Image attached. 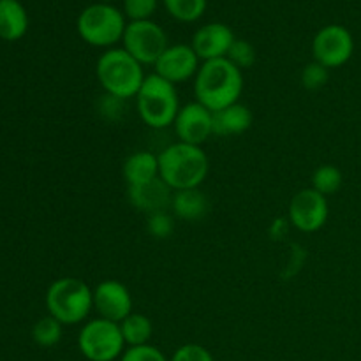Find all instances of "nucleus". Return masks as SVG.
Returning a JSON list of instances; mask_svg holds the SVG:
<instances>
[{
  "label": "nucleus",
  "instance_id": "nucleus-22",
  "mask_svg": "<svg viewBox=\"0 0 361 361\" xmlns=\"http://www.w3.org/2000/svg\"><path fill=\"white\" fill-rule=\"evenodd\" d=\"M63 324L48 314L46 317L39 319L32 328V338L41 348H53L62 341Z\"/></svg>",
  "mask_w": 361,
  "mask_h": 361
},
{
  "label": "nucleus",
  "instance_id": "nucleus-6",
  "mask_svg": "<svg viewBox=\"0 0 361 361\" xmlns=\"http://www.w3.org/2000/svg\"><path fill=\"white\" fill-rule=\"evenodd\" d=\"M126 16L111 4L99 2L81 11L76 21V30L87 44L94 48L111 49L122 41L126 32Z\"/></svg>",
  "mask_w": 361,
  "mask_h": 361
},
{
  "label": "nucleus",
  "instance_id": "nucleus-21",
  "mask_svg": "<svg viewBox=\"0 0 361 361\" xmlns=\"http://www.w3.org/2000/svg\"><path fill=\"white\" fill-rule=\"evenodd\" d=\"M344 183V176L342 171L334 164H323L314 171L312 175V189L317 190L323 196H331V194L338 192Z\"/></svg>",
  "mask_w": 361,
  "mask_h": 361
},
{
  "label": "nucleus",
  "instance_id": "nucleus-3",
  "mask_svg": "<svg viewBox=\"0 0 361 361\" xmlns=\"http://www.w3.org/2000/svg\"><path fill=\"white\" fill-rule=\"evenodd\" d=\"M95 76L106 94L122 101L136 97L147 78L143 66L123 48L106 49L95 63Z\"/></svg>",
  "mask_w": 361,
  "mask_h": 361
},
{
  "label": "nucleus",
  "instance_id": "nucleus-30",
  "mask_svg": "<svg viewBox=\"0 0 361 361\" xmlns=\"http://www.w3.org/2000/svg\"><path fill=\"white\" fill-rule=\"evenodd\" d=\"M101 2H104V4H109V2H113V0H101Z\"/></svg>",
  "mask_w": 361,
  "mask_h": 361
},
{
  "label": "nucleus",
  "instance_id": "nucleus-25",
  "mask_svg": "<svg viewBox=\"0 0 361 361\" xmlns=\"http://www.w3.org/2000/svg\"><path fill=\"white\" fill-rule=\"evenodd\" d=\"M148 235L157 240H166L175 231V219L168 212H155L148 215L147 221Z\"/></svg>",
  "mask_w": 361,
  "mask_h": 361
},
{
  "label": "nucleus",
  "instance_id": "nucleus-16",
  "mask_svg": "<svg viewBox=\"0 0 361 361\" xmlns=\"http://www.w3.org/2000/svg\"><path fill=\"white\" fill-rule=\"evenodd\" d=\"M252 126V111L242 102L228 106L214 113V134L217 136H238Z\"/></svg>",
  "mask_w": 361,
  "mask_h": 361
},
{
  "label": "nucleus",
  "instance_id": "nucleus-1",
  "mask_svg": "<svg viewBox=\"0 0 361 361\" xmlns=\"http://www.w3.org/2000/svg\"><path fill=\"white\" fill-rule=\"evenodd\" d=\"M243 92V74L228 59L201 63L194 78V95L212 113L240 102Z\"/></svg>",
  "mask_w": 361,
  "mask_h": 361
},
{
  "label": "nucleus",
  "instance_id": "nucleus-8",
  "mask_svg": "<svg viewBox=\"0 0 361 361\" xmlns=\"http://www.w3.org/2000/svg\"><path fill=\"white\" fill-rule=\"evenodd\" d=\"M122 44V48L141 66H155L159 56L169 46L164 28L152 20L127 23Z\"/></svg>",
  "mask_w": 361,
  "mask_h": 361
},
{
  "label": "nucleus",
  "instance_id": "nucleus-28",
  "mask_svg": "<svg viewBox=\"0 0 361 361\" xmlns=\"http://www.w3.org/2000/svg\"><path fill=\"white\" fill-rule=\"evenodd\" d=\"M120 361H168L164 353L155 345H140V348H127Z\"/></svg>",
  "mask_w": 361,
  "mask_h": 361
},
{
  "label": "nucleus",
  "instance_id": "nucleus-29",
  "mask_svg": "<svg viewBox=\"0 0 361 361\" xmlns=\"http://www.w3.org/2000/svg\"><path fill=\"white\" fill-rule=\"evenodd\" d=\"M169 361H215L212 353L200 344H183L173 353Z\"/></svg>",
  "mask_w": 361,
  "mask_h": 361
},
{
  "label": "nucleus",
  "instance_id": "nucleus-7",
  "mask_svg": "<svg viewBox=\"0 0 361 361\" xmlns=\"http://www.w3.org/2000/svg\"><path fill=\"white\" fill-rule=\"evenodd\" d=\"M78 349L88 361H115L122 358L127 345L118 323L95 317L87 321L80 330Z\"/></svg>",
  "mask_w": 361,
  "mask_h": 361
},
{
  "label": "nucleus",
  "instance_id": "nucleus-26",
  "mask_svg": "<svg viewBox=\"0 0 361 361\" xmlns=\"http://www.w3.org/2000/svg\"><path fill=\"white\" fill-rule=\"evenodd\" d=\"M328 78H330V69H326V67L314 60L312 63H307L303 67L300 80H302L303 88H307V90H319L328 83Z\"/></svg>",
  "mask_w": 361,
  "mask_h": 361
},
{
  "label": "nucleus",
  "instance_id": "nucleus-13",
  "mask_svg": "<svg viewBox=\"0 0 361 361\" xmlns=\"http://www.w3.org/2000/svg\"><path fill=\"white\" fill-rule=\"evenodd\" d=\"M94 310L97 317L122 323L133 314V296L120 281H102L94 288Z\"/></svg>",
  "mask_w": 361,
  "mask_h": 361
},
{
  "label": "nucleus",
  "instance_id": "nucleus-27",
  "mask_svg": "<svg viewBox=\"0 0 361 361\" xmlns=\"http://www.w3.org/2000/svg\"><path fill=\"white\" fill-rule=\"evenodd\" d=\"M157 9V0H123V16L130 21L150 20Z\"/></svg>",
  "mask_w": 361,
  "mask_h": 361
},
{
  "label": "nucleus",
  "instance_id": "nucleus-15",
  "mask_svg": "<svg viewBox=\"0 0 361 361\" xmlns=\"http://www.w3.org/2000/svg\"><path fill=\"white\" fill-rule=\"evenodd\" d=\"M127 190H129L130 204L147 215L155 214V212H166L168 207H171L173 190L162 182L161 176L157 180L143 183V185L127 187Z\"/></svg>",
  "mask_w": 361,
  "mask_h": 361
},
{
  "label": "nucleus",
  "instance_id": "nucleus-9",
  "mask_svg": "<svg viewBox=\"0 0 361 361\" xmlns=\"http://www.w3.org/2000/svg\"><path fill=\"white\" fill-rule=\"evenodd\" d=\"M355 53L353 34L342 25H326L312 41L314 60L326 69L345 66Z\"/></svg>",
  "mask_w": 361,
  "mask_h": 361
},
{
  "label": "nucleus",
  "instance_id": "nucleus-19",
  "mask_svg": "<svg viewBox=\"0 0 361 361\" xmlns=\"http://www.w3.org/2000/svg\"><path fill=\"white\" fill-rule=\"evenodd\" d=\"M173 214L182 221H201L208 212V200L201 189H185L173 192Z\"/></svg>",
  "mask_w": 361,
  "mask_h": 361
},
{
  "label": "nucleus",
  "instance_id": "nucleus-2",
  "mask_svg": "<svg viewBox=\"0 0 361 361\" xmlns=\"http://www.w3.org/2000/svg\"><path fill=\"white\" fill-rule=\"evenodd\" d=\"M159 157V176L176 192L185 189H200L210 171V161L204 150L196 145L176 143L166 147Z\"/></svg>",
  "mask_w": 361,
  "mask_h": 361
},
{
  "label": "nucleus",
  "instance_id": "nucleus-11",
  "mask_svg": "<svg viewBox=\"0 0 361 361\" xmlns=\"http://www.w3.org/2000/svg\"><path fill=\"white\" fill-rule=\"evenodd\" d=\"M173 127L178 141L201 147L214 136V113L197 101L187 102L180 108Z\"/></svg>",
  "mask_w": 361,
  "mask_h": 361
},
{
  "label": "nucleus",
  "instance_id": "nucleus-10",
  "mask_svg": "<svg viewBox=\"0 0 361 361\" xmlns=\"http://www.w3.org/2000/svg\"><path fill=\"white\" fill-rule=\"evenodd\" d=\"M328 215H330V204L326 196L314 190L312 187L298 190L289 201V224L300 233H317L324 228Z\"/></svg>",
  "mask_w": 361,
  "mask_h": 361
},
{
  "label": "nucleus",
  "instance_id": "nucleus-5",
  "mask_svg": "<svg viewBox=\"0 0 361 361\" xmlns=\"http://www.w3.org/2000/svg\"><path fill=\"white\" fill-rule=\"evenodd\" d=\"M136 108L140 118L152 129H166L173 126L180 111L178 92L176 85L159 74H150L145 78L136 97Z\"/></svg>",
  "mask_w": 361,
  "mask_h": 361
},
{
  "label": "nucleus",
  "instance_id": "nucleus-23",
  "mask_svg": "<svg viewBox=\"0 0 361 361\" xmlns=\"http://www.w3.org/2000/svg\"><path fill=\"white\" fill-rule=\"evenodd\" d=\"M166 11L171 14L175 20L183 23H192L200 20L207 9V0H162Z\"/></svg>",
  "mask_w": 361,
  "mask_h": 361
},
{
  "label": "nucleus",
  "instance_id": "nucleus-20",
  "mask_svg": "<svg viewBox=\"0 0 361 361\" xmlns=\"http://www.w3.org/2000/svg\"><path fill=\"white\" fill-rule=\"evenodd\" d=\"M120 331H122L123 342L127 348H140V345L150 344L154 337V323L145 314L133 312L118 323Z\"/></svg>",
  "mask_w": 361,
  "mask_h": 361
},
{
  "label": "nucleus",
  "instance_id": "nucleus-18",
  "mask_svg": "<svg viewBox=\"0 0 361 361\" xmlns=\"http://www.w3.org/2000/svg\"><path fill=\"white\" fill-rule=\"evenodd\" d=\"M28 16L18 0H0V39L18 41L27 34Z\"/></svg>",
  "mask_w": 361,
  "mask_h": 361
},
{
  "label": "nucleus",
  "instance_id": "nucleus-14",
  "mask_svg": "<svg viewBox=\"0 0 361 361\" xmlns=\"http://www.w3.org/2000/svg\"><path fill=\"white\" fill-rule=\"evenodd\" d=\"M235 39V34L228 25L215 21V23H207L197 28L190 46L200 60L208 62V60L226 59Z\"/></svg>",
  "mask_w": 361,
  "mask_h": 361
},
{
  "label": "nucleus",
  "instance_id": "nucleus-12",
  "mask_svg": "<svg viewBox=\"0 0 361 361\" xmlns=\"http://www.w3.org/2000/svg\"><path fill=\"white\" fill-rule=\"evenodd\" d=\"M200 56L190 44H173L155 62V74L168 80L169 83L178 85L196 78L201 67Z\"/></svg>",
  "mask_w": 361,
  "mask_h": 361
},
{
  "label": "nucleus",
  "instance_id": "nucleus-31",
  "mask_svg": "<svg viewBox=\"0 0 361 361\" xmlns=\"http://www.w3.org/2000/svg\"><path fill=\"white\" fill-rule=\"evenodd\" d=\"M60 361H69V360H60Z\"/></svg>",
  "mask_w": 361,
  "mask_h": 361
},
{
  "label": "nucleus",
  "instance_id": "nucleus-24",
  "mask_svg": "<svg viewBox=\"0 0 361 361\" xmlns=\"http://www.w3.org/2000/svg\"><path fill=\"white\" fill-rule=\"evenodd\" d=\"M226 59L233 63V66L238 67L240 71L249 69L256 62V49L245 39H235V42L229 48L228 56Z\"/></svg>",
  "mask_w": 361,
  "mask_h": 361
},
{
  "label": "nucleus",
  "instance_id": "nucleus-17",
  "mask_svg": "<svg viewBox=\"0 0 361 361\" xmlns=\"http://www.w3.org/2000/svg\"><path fill=\"white\" fill-rule=\"evenodd\" d=\"M123 178L127 187L143 185L159 178V157L148 150L134 152L123 162Z\"/></svg>",
  "mask_w": 361,
  "mask_h": 361
},
{
  "label": "nucleus",
  "instance_id": "nucleus-4",
  "mask_svg": "<svg viewBox=\"0 0 361 361\" xmlns=\"http://www.w3.org/2000/svg\"><path fill=\"white\" fill-rule=\"evenodd\" d=\"M46 309L63 326L85 323L94 310V289L81 279H59L46 291Z\"/></svg>",
  "mask_w": 361,
  "mask_h": 361
}]
</instances>
